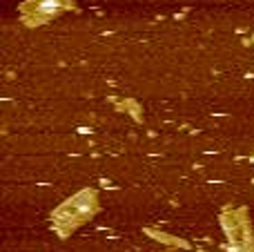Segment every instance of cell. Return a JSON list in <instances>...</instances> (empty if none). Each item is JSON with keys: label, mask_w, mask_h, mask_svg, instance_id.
Returning <instances> with one entry per match:
<instances>
[{"label": "cell", "mask_w": 254, "mask_h": 252, "mask_svg": "<svg viewBox=\"0 0 254 252\" xmlns=\"http://www.w3.org/2000/svg\"><path fill=\"white\" fill-rule=\"evenodd\" d=\"M58 4H56V0H45L43 4H38V9L40 11H52V9H56Z\"/></svg>", "instance_id": "1"}]
</instances>
